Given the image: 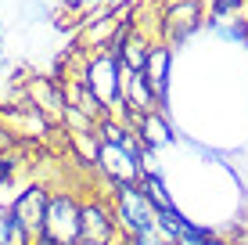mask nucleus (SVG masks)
<instances>
[{
	"label": "nucleus",
	"instance_id": "obj_10",
	"mask_svg": "<svg viewBox=\"0 0 248 245\" xmlns=\"http://www.w3.org/2000/svg\"><path fill=\"white\" fill-rule=\"evenodd\" d=\"M133 133H137V141L144 145V151H158V148H169V145H173V126H169V119H166L162 112L137 115Z\"/></svg>",
	"mask_w": 248,
	"mask_h": 245
},
{
	"label": "nucleus",
	"instance_id": "obj_5",
	"mask_svg": "<svg viewBox=\"0 0 248 245\" xmlns=\"http://www.w3.org/2000/svg\"><path fill=\"white\" fill-rule=\"evenodd\" d=\"M158 7H162V40L169 47L191 40V33L205 22L202 0H158Z\"/></svg>",
	"mask_w": 248,
	"mask_h": 245
},
{
	"label": "nucleus",
	"instance_id": "obj_4",
	"mask_svg": "<svg viewBox=\"0 0 248 245\" xmlns=\"http://www.w3.org/2000/svg\"><path fill=\"white\" fill-rule=\"evenodd\" d=\"M119 69H123V62L115 58V50H97V54H87V58H83L79 80L87 83V87H90L101 101H105L108 112H112V105L119 101Z\"/></svg>",
	"mask_w": 248,
	"mask_h": 245
},
{
	"label": "nucleus",
	"instance_id": "obj_9",
	"mask_svg": "<svg viewBox=\"0 0 248 245\" xmlns=\"http://www.w3.org/2000/svg\"><path fill=\"white\" fill-rule=\"evenodd\" d=\"M140 72H144V80H148L151 94L158 98V105H166V98H169V72H173V47H169L166 40H155Z\"/></svg>",
	"mask_w": 248,
	"mask_h": 245
},
{
	"label": "nucleus",
	"instance_id": "obj_2",
	"mask_svg": "<svg viewBox=\"0 0 248 245\" xmlns=\"http://www.w3.org/2000/svg\"><path fill=\"white\" fill-rule=\"evenodd\" d=\"M47 202H50V188L44 184H29L7 206L11 216V245H32L47 227Z\"/></svg>",
	"mask_w": 248,
	"mask_h": 245
},
{
	"label": "nucleus",
	"instance_id": "obj_11",
	"mask_svg": "<svg viewBox=\"0 0 248 245\" xmlns=\"http://www.w3.org/2000/svg\"><path fill=\"white\" fill-rule=\"evenodd\" d=\"M133 245H173V242H166L162 234H148V238H133Z\"/></svg>",
	"mask_w": 248,
	"mask_h": 245
},
{
	"label": "nucleus",
	"instance_id": "obj_6",
	"mask_svg": "<svg viewBox=\"0 0 248 245\" xmlns=\"http://www.w3.org/2000/svg\"><path fill=\"white\" fill-rule=\"evenodd\" d=\"M22 98L29 101L32 108H40V112H44L54 126H62V115H65L68 101H65V87H62L58 76H50V72L25 76V80H22Z\"/></svg>",
	"mask_w": 248,
	"mask_h": 245
},
{
	"label": "nucleus",
	"instance_id": "obj_7",
	"mask_svg": "<svg viewBox=\"0 0 248 245\" xmlns=\"http://www.w3.org/2000/svg\"><path fill=\"white\" fill-rule=\"evenodd\" d=\"M93 170L105 177L108 188H112V184H140V177H144V155H133V151H126L119 145H105V141H101Z\"/></svg>",
	"mask_w": 248,
	"mask_h": 245
},
{
	"label": "nucleus",
	"instance_id": "obj_1",
	"mask_svg": "<svg viewBox=\"0 0 248 245\" xmlns=\"http://www.w3.org/2000/svg\"><path fill=\"white\" fill-rule=\"evenodd\" d=\"M112 209L119 231L126 238H148V234H158V209L144 198L140 184H112Z\"/></svg>",
	"mask_w": 248,
	"mask_h": 245
},
{
	"label": "nucleus",
	"instance_id": "obj_12",
	"mask_svg": "<svg viewBox=\"0 0 248 245\" xmlns=\"http://www.w3.org/2000/svg\"><path fill=\"white\" fill-rule=\"evenodd\" d=\"M202 4H205V7H209V4H212V0H202ZM223 4H248V0H223Z\"/></svg>",
	"mask_w": 248,
	"mask_h": 245
},
{
	"label": "nucleus",
	"instance_id": "obj_8",
	"mask_svg": "<svg viewBox=\"0 0 248 245\" xmlns=\"http://www.w3.org/2000/svg\"><path fill=\"white\" fill-rule=\"evenodd\" d=\"M119 101H123L126 108H130L133 115H148V112H162L158 98L151 94L148 80H144V72H133V69H119Z\"/></svg>",
	"mask_w": 248,
	"mask_h": 245
},
{
	"label": "nucleus",
	"instance_id": "obj_3",
	"mask_svg": "<svg viewBox=\"0 0 248 245\" xmlns=\"http://www.w3.org/2000/svg\"><path fill=\"white\" fill-rule=\"evenodd\" d=\"M40 238H50L58 245H79V238H83V198L76 188H50L47 227Z\"/></svg>",
	"mask_w": 248,
	"mask_h": 245
}]
</instances>
